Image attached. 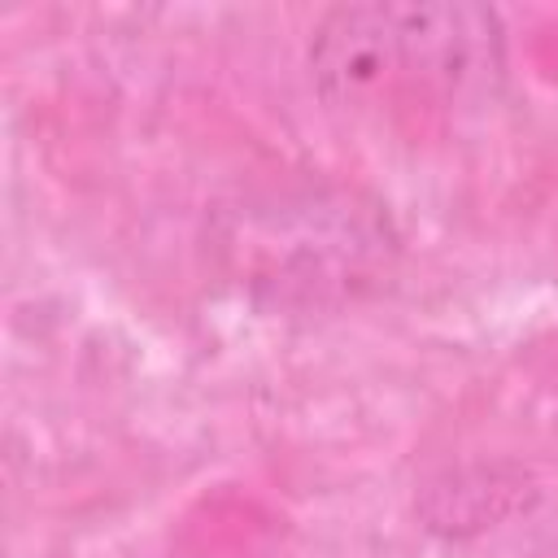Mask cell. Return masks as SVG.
Listing matches in <instances>:
<instances>
[{
    "label": "cell",
    "mask_w": 558,
    "mask_h": 558,
    "mask_svg": "<svg viewBox=\"0 0 558 558\" xmlns=\"http://www.w3.org/2000/svg\"><path fill=\"white\" fill-rule=\"evenodd\" d=\"M501 26L484 4H340L310 39V78L340 113L401 109L488 78Z\"/></svg>",
    "instance_id": "1"
}]
</instances>
